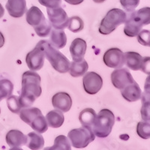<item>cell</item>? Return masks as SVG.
<instances>
[{
    "label": "cell",
    "instance_id": "6da1fadb",
    "mask_svg": "<svg viewBox=\"0 0 150 150\" xmlns=\"http://www.w3.org/2000/svg\"><path fill=\"white\" fill-rule=\"evenodd\" d=\"M41 95V77L39 74L33 71H28L23 73L21 93L18 97L21 108H30Z\"/></svg>",
    "mask_w": 150,
    "mask_h": 150
},
{
    "label": "cell",
    "instance_id": "7a4b0ae2",
    "mask_svg": "<svg viewBox=\"0 0 150 150\" xmlns=\"http://www.w3.org/2000/svg\"><path fill=\"white\" fill-rule=\"evenodd\" d=\"M150 23V8L145 7L137 11H132L125 22L124 33L128 37L137 35L142 27Z\"/></svg>",
    "mask_w": 150,
    "mask_h": 150
},
{
    "label": "cell",
    "instance_id": "3957f363",
    "mask_svg": "<svg viewBox=\"0 0 150 150\" xmlns=\"http://www.w3.org/2000/svg\"><path fill=\"white\" fill-rule=\"evenodd\" d=\"M115 123V116L111 110L103 109L99 112L92 127L95 135L101 138L109 136Z\"/></svg>",
    "mask_w": 150,
    "mask_h": 150
},
{
    "label": "cell",
    "instance_id": "277c9868",
    "mask_svg": "<svg viewBox=\"0 0 150 150\" xmlns=\"http://www.w3.org/2000/svg\"><path fill=\"white\" fill-rule=\"evenodd\" d=\"M45 57L51 64L55 70L59 73H66L68 71L70 62L66 56H64L58 49L53 47L47 41H41Z\"/></svg>",
    "mask_w": 150,
    "mask_h": 150
},
{
    "label": "cell",
    "instance_id": "5b68a950",
    "mask_svg": "<svg viewBox=\"0 0 150 150\" xmlns=\"http://www.w3.org/2000/svg\"><path fill=\"white\" fill-rule=\"evenodd\" d=\"M127 19L126 13L120 8H112L107 13L99 26V33L109 35L121 24L125 23Z\"/></svg>",
    "mask_w": 150,
    "mask_h": 150
},
{
    "label": "cell",
    "instance_id": "8992f818",
    "mask_svg": "<svg viewBox=\"0 0 150 150\" xmlns=\"http://www.w3.org/2000/svg\"><path fill=\"white\" fill-rule=\"evenodd\" d=\"M68 139L74 148L83 149L96 138L92 129L86 127L72 129L68 132Z\"/></svg>",
    "mask_w": 150,
    "mask_h": 150
},
{
    "label": "cell",
    "instance_id": "52a82bcc",
    "mask_svg": "<svg viewBox=\"0 0 150 150\" xmlns=\"http://www.w3.org/2000/svg\"><path fill=\"white\" fill-rule=\"evenodd\" d=\"M125 64L133 71H142L149 75V57H143L136 52H126L124 53Z\"/></svg>",
    "mask_w": 150,
    "mask_h": 150
},
{
    "label": "cell",
    "instance_id": "ba28073f",
    "mask_svg": "<svg viewBox=\"0 0 150 150\" xmlns=\"http://www.w3.org/2000/svg\"><path fill=\"white\" fill-rule=\"evenodd\" d=\"M45 55L41 41L38 43L35 47L27 53L26 62L31 71H35L41 69L45 63Z\"/></svg>",
    "mask_w": 150,
    "mask_h": 150
},
{
    "label": "cell",
    "instance_id": "9c48e42d",
    "mask_svg": "<svg viewBox=\"0 0 150 150\" xmlns=\"http://www.w3.org/2000/svg\"><path fill=\"white\" fill-rule=\"evenodd\" d=\"M47 12L50 23L55 29H64L68 26L69 17L62 8L59 6L54 8H47Z\"/></svg>",
    "mask_w": 150,
    "mask_h": 150
},
{
    "label": "cell",
    "instance_id": "30bf717a",
    "mask_svg": "<svg viewBox=\"0 0 150 150\" xmlns=\"http://www.w3.org/2000/svg\"><path fill=\"white\" fill-rule=\"evenodd\" d=\"M84 90L89 95L97 94L103 86V80L98 74L96 72H87L83 78Z\"/></svg>",
    "mask_w": 150,
    "mask_h": 150
},
{
    "label": "cell",
    "instance_id": "8fae6325",
    "mask_svg": "<svg viewBox=\"0 0 150 150\" xmlns=\"http://www.w3.org/2000/svg\"><path fill=\"white\" fill-rule=\"evenodd\" d=\"M134 81V80L133 77L127 68H116V70L111 74V82L112 85L120 90L128 84L132 83Z\"/></svg>",
    "mask_w": 150,
    "mask_h": 150
},
{
    "label": "cell",
    "instance_id": "7c38bea8",
    "mask_svg": "<svg viewBox=\"0 0 150 150\" xmlns=\"http://www.w3.org/2000/svg\"><path fill=\"white\" fill-rule=\"evenodd\" d=\"M104 62L108 67L112 68H122L125 65V56L119 48H111L104 53Z\"/></svg>",
    "mask_w": 150,
    "mask_h": 150
},
{
    "label": "cell",
    "instance_id": "4fadbf2b",
    "mask_svg": "<svg viewBox=\"0 0 150 150\" xmlns=\"http://www.w3.org/2000/svg\"><path fill=\"white\" fill-rule=\"evenodd\" d=\"M5 140L11 149H18L26 145L28 137L19 130H11L6 134Z\"/></svg>",
    "mask_w": 150,
    "mask_h": 150
},
{
    "label": "cell",
    "instance_id": "5bb4252c",
    "mask_svg": "<svg viewBox=\"0 0 150 150\" xmlns=\"http://www.w3.org/2000/svg\"><path fill=\"white\" fill-rule=\"evenodd\" d=\"M52 104L55 109L66 112L70 110L72 106V100L69 94L66 92H58L52 98Z\"/></svg>",
    "mask_w": 150,
    "mask_h": 150
},
{
    "label": "cell",
    "instance_id": "9a60e30c",
    "mask_svg": "<svg viewBox=\"0 0 150 150\" xmlns=\"http://www.w3.org/2000/svg\"><path fill=\"white\" fill-rule=\"evenodd\" d=\"M5 8L12 17H21L27 11L26 0H8Z\"/></svg>",
    "mask_w": 150,
    "mask_h": 150
},
{
    "label": "cell",
    "instance_id": "2e32d148",
    "mask_svg": "<svg viewBox=\"0 0 150 150\" xmlns=\"http://www.w3.org/2000/svg\"><path fill=\"white\" fill-rule=\"evenodd\" d=\"M86 42L82 38H75L70 46V53L73 61L79 62L83 59L86 51Z\"/></svg>",
    "mask_w": 150,
    "mask_h": 150
},
{
    "label": "cell",
    "instance_id": "e0dca14e",
    "mask_svg": "<svg viewBox=\"0 0 150 150\" xmlns=\"http://www.w3.org/2000/svg\"><path fill=\"white\" fill-rule=\"evenodd\" d=\"M122 96L126 101L132 102V101H138L141 98L142 91L140 86L135 81L132 83L128 84V86L121 89Z\"/></svg>",
    "mask_w": 150,
    "mask_h": 150
},
{
    "label": "cell",
    "instance_id": "ac0fdd59",
    "mask_svg": "<svg viewBox=\"0 0 150 150\" xmlns=\"http://www.w3.org/2000/svg\"><path fill=\"white\" fill-rule=\"evenodd\" d=\"M26 22L33 27H36L45 21V17L43 12L36 6L31 7L26 12Z\"/></svg>",
    "mask_w": 150,
    "mask_h": 150
},
{
    "label": "cell",
    "instance_id": "d6986e66",
    "mask_svg": "<svg viewBox=\"0 0 150 150\" xmlns=\"http://www.w3.org/2000/svg\"><path fill=\"white\" fill-rule=\"evenodd\" d=\"M50 33V44L56 49L65 47L67 43V37L64 29H53Z\"/></svg>",
    "mask_w": 150,
    "mask_h": 150
},
{
    "label": "cell",
    "instance_id": "ffe728a7",
    "mask_svg": "<svg viewBox=\"0 0 150 150\" xmlns=\"http://www.w3.org/2000/svg\"><path fill=\"white\" fill-rule=\"evenodd\" d=\"M45 119L47 120L48 126L53 128L61 127L65 121V116L63 115V112L57 109L50 111L46 115Z\"/></svg>",
    "mask_w": 150,
    "mask_h": 150
},
{
    "label": "cell",
    "instance_id": "44dd1931",
    "mask_svg": "<svg viewBox=\"0 0 150 150\" xmlns=\"http://www.w3.org/2000/svg\"><path fill=\"white\" fill-rule=\"evenodd\" d=\"M89 68V65L84 59L79 62L73 61L70 62L69 65V73L74 77H79L83 76L87 72Z\"/></svg>",
    "mask_w": 150,
    "mask_h": 150
},
{
    "label": "cell",
    "instance_id": "7402d4cb",
    "mask_svg": "<svg viewBox=\"0 0 150 150\" xmlns=\"http://www.w3.org/2000/svg\"><path fill=\"white\" fill-rule=\"evenodd\" d=\"M97 116L96 111L92 108H86L80 112L79 120L83 127L92 129V125Z\"/></svg>",
    "mask_w": 150,
    "mask_h": 150
},
{
    "label": "cell",
    "instance_id": "603a6c76",
    "mask_svg": "<svg viewBox=\"0 0 150 150\" xmlns=\"http://www.w3.org/2000/svg\"><path fill=\"white\" fill-rule=\"evenodd\" d=\"M28 140L26 145L30 149H41L45 145V140L41 134H38L35 132H30L27 135Z\"/></svg>",
    "mask_w": 150,
    "mask_h": 150
},
{
    "label": "cell",
    "instance_id": "cb8c5ba5",
    "mask_svg": "<svg viewBox=\"0 0 150 150\" xmlns=\"http://www.w3.org/2000/svg\"><path fill=\"white\" fill-rule=\"evenodd\" d=\"M19 113L21 120L28 125H30L35 118L42 114L41 111L37 108H26L23 110L21 109Z\"/></svg>",
    "mask_w": 150,
    "mask_h": 150
},
{
    "label": "cell",
    "instance_id": "d4e9b609",
    "mask_svg": "<svg viewBox=\"0 0 150 150\" xmlns=\"http://www.w3.org/2000/svg\"><path fill=\"white\" fill-rule=\"evenodd\" d=\"M33 130L38 132L39 134H43L47 131L48 125L47 122V120L45 117L43 116V114L38 116L35 118L33 121L29 125Z\"/></svg>",
    "mask_w": 150,
    "mask_h": 150
},
{
    "label": "cell",
    "instance_id": "484cf974",
    "mask_svg": "<svg viewBox=\"0 0 150 150\" xmlns=\"http://www.w3.org/2000/svg\"><path fill=\"white\" fill-rule=\"evenodd\" d=\"M46 149L51 150H71L70 140L64 135H59L55 139L53 146L48 147Z\"/></svg>",
    "mask_w": 150,
    "mask_h": 150
},
{
    "label": "cell",
    "instance_id": "4316f807",
    "mask_svg": "<svg viewBox=\"0 0 150 150\" xmlns=\"http://www.w3.org/2000/svg\"><path fill=\"white\" fill-rule=\"evenodd\" d=\"M14 89V85L9 80L3 79L0 80V101L11 96Z\"/></svg>",
    "mask_w": 150,
    "mask_h": 150
},
{
    "label": "cell",
    "instance_id": "83f0119b",
    "mask_svg": "<svg viewBox=\"0 0 150 150\" xmlns=\"http://www.w3.org/2000/svg\"><path fill=\"white\" fill-rule=\"evenodd\" d=\"M34 29L35 31L36 34L39 37H47L50 34V32L52 30V25L50 23V21L45 19L41 23H40L38 26L35 27Z\"/></svg>",
    "mask_w": 150,
    "mask_h": 150
},
{
    "label": "cell",
    "instance_id": "f1b7e54d",
    "mask_svg": "<svg viewBox=\"0 0 150 150\" xmlns=\"http://www.w3.org/2000/svg\"><path fill=\"white\" fill-rule=\"evenodd\" d=\"M68 29L72 33H77L83 29L84 23L82 19L77 16H74L69 19V23L68 25Z\"/></svg>",
    "mask_w": 150,
    "mask_h": 150
},
{
    "label": "cell",
    "instance_id": "f546056e",
    "mask_svg": "<svg viewBox=\"0 0 150 150\" xmlns=\"http://www.w3.org/2000/svg\"><path fill=\"white\" fill-rule=\"evenodd\" d=\"M137 133L143 139H149L150 125L149 122H140L137 126Z\"/></svg>",
    "mask_w": 150,
    "mask_h": 150
},
{
    "label": "cell",
    "instance_id": "4dcf8cb0",
    "mask_svg": "<svg viewBox=\"0 0 150 150\" xmlns=\"http://www.w3.org/2000/svg\"><path fill=\"white\" fill-rule=\"evenodd\" d=\"M7 104L8 109L14 113L18 114L22 109L21 104L19 102L18 97L16 96H10L7 98Z\"/></svg>",
    "mask_w": 150,
    "mask_h": 150
},
{
    "label": "cell",
    "instance_id": "1f68e13d",
    "mask_svg": "<svg viewBox=\"0 0 150 150\" xmlns=\"http://www.w3.org/2000/svg\"><path fill=\"white\" fill-rule=\"evenodd\" d=\"M123 8L128 12H132L140 4V0H120Z\"/></svg>",
    "mask_w": 150,
    "mask_h": 150
},
{
    "label": "cell",
    "instance_id": "d6a6232c",
    "mask_svg": "<svg viewBox=\"0 0 150 150\" xmlns=\"http://www.w3.org/2000/svg\"><path fill=\"white\" fill-rule=\"evenodd\" d=\"M137 40L140 45L143 46L149 47L150 45V33L149 30H140V33L137 34Z\"/></svg>",
    "mask_w": 150,
    "mask_h": 150
},
{
    "label": "cell",
    "instance_id": "836d02e7",
    "mask_svg": "<svg viewBox=\"0 0 150 150\" xmlns=\"http://www.w3.org/2000/svg\"><path fill=\"white\" fill-rule=\"evenodd\" d=\"M39 3L47 8H54L62 5V0H38Z\"/></svg>",
    "mask_w": 150,
    "mask_h": 150
},
{
    "label": "cell",
    "instance_id": "e575fe53",
    "mask_svg": "<svg viewBox=\"0 0 150 150\" xmlns=\"http://www.w3.org/2000/svg\"><path fill=\"white\" fill-rule=\"evenodd\" d=\"M65 2H68V4H70V5H79V4H81L83 2L84 0H65Z\"/></svg>",
    "mask_w": 150,
    "mask_h": 150
},
{
    "label": "cell",
    "instance_id": "d590c367",
    "mask_svg": "<svg viewBox=\"0 0 150 150\" xmlns=\"http://www.w3.org/2000/svg\"><path fill=\"white\" fill-rule=\"evenodd\" d=\"M5 45V38H4L3 34L0 32V48L2 47Z\"/></svg>",
    "mask_w": 150,
    "mask_h": 150
},
{
    "label": "cell",
    "instance_id": "8d00e7d4",
    "mask_svg": "<svg viewBox=\"0 0 150 150\" xmlns=\"http://www.w3.org/2000/svg\"><path fill=\"white\" fill-rule=\"evenodd\" d=\"M5 14V10H4L2 5L0 4V18H2Z\"/></svg>",
    "mask_w": 150,
    "mask_h": 150
},
{
    "label": "cell",
    "instance_id": "74e56055",
    "mask_svg": "<svg viewBox=\"0 0 150 150\" xmlns=\"http://www.w3.org/2000/svg\"><path fill=\"white\" fill-rule=\"evenodd\" d=\"M93 1L96 3H102V2H105L106 0H93Z\"/></svg>",
    "mask_w": 150,
    "mask_h": 150
},
{
    "label": "cell",
    "instance_id": "f35d334b",
    "mask_svg": "<svg viewBox=\"0 0 150 150\" xmlns=\"http://www.w3.org/2000/svg\"><path fill=\"white\" fill-rule=\"evenodd\" d=\"M0 112H1V110H0Z\"/></svg>",
    "mask_w": 150,
    "mask_h": 150
}]
</instances>
